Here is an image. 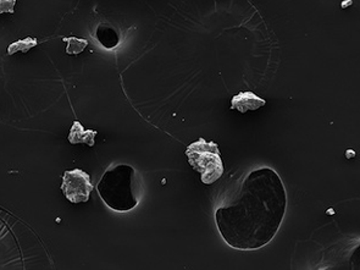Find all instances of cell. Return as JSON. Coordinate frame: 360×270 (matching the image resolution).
Returning a JSON list of instances; mask_svg holds the SVG:
<instances>
[{
  "label": "cell",
  "instance_id": "obj_1",
  "mask_svg": "<svg viewBox=\"0 0 360 270\" xmlns=\"http://www.w3.org/2000/svg\"><path fill=\"white\" fill-rule=\"evenodd\" d=\"M286 210L285 184L274 169L263 167L248 172L235 193L217 207L215 223L231 248L257 251L273 241Z\"/></svg>",
  "mask_w": 360,
  "mask_h": 270
},
{
  "label": "cell",
  "instance_id": "obj_2",
  "mask_svg": "<svg viewBox=\"0 0 360 270\" xmlns=\"http://www.w3.org/2000/svg\"><path fill=\"white\" fill-rule=\"evenodd\" d=\"M96 188L108 208L117 213H127L139 205L142 180L132 165L115 164L106 169Z\"/></svg>",
  "mask_w": 360,
  "mask_h": 270
},
{
  "label": "cell",
  "instance_id": "obj_3",
  "mask_svg": "<svg viewBox=\"0 0 360 270\" xmlns=\"http://www.w3.org/2000/svg\"><path fill=\"white\" fill-rule=\"evenodd\" d=\"M185 153L191 167L200 174V180L205 185H212L224 175L225 167L215 142L199 139L186 148Z\"/></svg>",
  "mask_w": 360,
  "mask_h": 270
},
{
  "label": "cell",
  "instance_id": "obj_4",
  "mask_svg": "<svg viewBox=\"0 0 360 270\" xmlns=\"http://www.w3.org/2000/svg\"><path fill=\"white\" fill-rule=\"evenodd\" d=\"M93 188L94 187L91 182V176L82 169H74L64 172L61 191L71 203L88 202Z\"/></svg>",
  "mask_w": 360,
  "mask_h": 270
},
{
  "label": "cell",
  "instance_id": "obj_5",
  "mask_svg": "<svg viewBox=\"0 0 360 270\" xmlns=\"http://www.w3.org/2000/svg\"><path fill=\"white\" fill-rule=\"evenodd\" d=\"M266 104V101L260 98L259 96L247 91V92H240L231 99L232 110H238L240 112H250V110H258L259 108L264 107Z\"/></svg>",
  "mask_w": 360,
  "mask_h": 270
},
{
  "label": "cell",
  "instance_id": "obj_6",
  "mask_svg": "<svg viewBox=\"0 0 360 270\" xmlns=\"http://www.w3.org/2000/svg\"><path fill=\"white\" fill-rule=\"evenodd\" d=\"M98 132L96 130H86L82 124L79 122H74L69 132V140L71 145H87L88 147H94L96 145V137Z\"/></svg>",
  "mask_w": 360,
  "mask_h": 270
},
{
  "label": "cell",
  "instance_id": "obj_7",
  "mask_svg": "<svg viewBox=\"0 0 360 270\" xmlns=\"http://www.w3.org/2000/svg\"><path fill=\"white\" fill-rule=\"evenodd\" d=\"M38 44L37 38L27 37L25 39H20L16 42L11 43L9 47H8V54L9 56H14L16 53H27L31 51L32 48L36 47Z\"/></svg>",
  "mask_w": 360,
  "mask_h": 270
},
{
  "label": "cell",
  "instance_id": "obj_8",
  "mask_svg": "<svg viewBox=\"0 0 360 270\" xmlns=\"http://www.w3.org/2000/svg\"><path fill=\"white\" fill-rule=\"evenodd\" d=\"M63 41L68 44L65 51H66V54H70V56L81 54L88 47V41H86L84 38L64 37Z\"/></svg>",
  "mask_w": 360,
  "mask_h": 270
},
{
  "label": "cell",
  "instance_id": "obj_9",
  "mask_svg": "<svg viewBox=\"0 0 360 270\" xmlns=\"http://www.w3.org/2000/svg\"><path fill=\"white\" fill-rule=\"evenodd\" d=\"M15 4L16 0H0V14H14Z\"/></svg>",
  "mask_w": 360,
  "mask_h": 270
}]
</instances>
